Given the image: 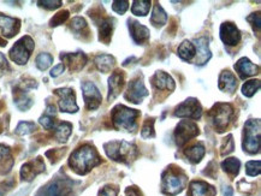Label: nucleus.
Wrapping results in <instances>:
<instances>
[{"label": "nucleus", "instance_id": "nucleus-37", "mask_svg": "<svg viewBox=\"0 0 261 196\" xmlns=\"http://www.w3.org/2000/svg\"><path fill=\"white\" fill-rule=\"evenodd\" d=\"M141 136L143 138H150V137H154L155 132H154V119L153 118H148L146 122H144L143 128H142L141 131Z\"/></svg>", "mask_w": 261, "mask_h": 196}, {"label": "nucleus", "instance_id": "nucleus-46", "mask_svg": "<svg viewBox=\"0 0 261 196\" xmlns=\"http://www.w3.org/2000/svg\"><path fill=\"white\" fill-rule=\"evenodd\" d=\"M128 8H129V2H113V5H112L113 11L120 13V15H123V13L127 12Z\"/></svg>", "mask_w": 261, "mask_h": 196}, {"label": "nucleus", "instance_id": "nucleus-45", "mask_svg": "<svg viewBox=\"0 0 261 196\" xmlns=\"http://www.w3.org/2000/svg\"><path fill=\"white\" fill-rule=\"evenodd\" d=\"M40 124L44 127L45 129H47V130H52L54 127V121H53V116H48V115H44L42 117L40 118Z\"/></svg>", "mask_w": 261, "mask_h": 196}, {"label": "nucleus", "instance_id": "nucleus-8", "mask_svg": "<svg viewBox=\"0 0 261 196\" xmlns=\"http://www.w3.org/2000/svg\"><path fill=\"white\" fill-rule=\"evenodd\" d=\"M199 134V128H197L195 123L189 121H182L178 123L176 130H175V141H176L178 147H182L188 141H190L191 138L196 137Z\"/></svg>", "mask_w": 261, "mask_h": 196}, {"label": "nucleus", "instance_id": "nucleus-1", "mask_svg": "<svg viewBox=\"0 0 261 196\" xmlns=\"http://www.w3.org/2000/svg\"><path fill=\"white\" fill-rule=\"evenodd\" d=\"M101 158L97 149L89 145H83L72 153L69 159V165L78 175L88 174L95 166L100 165Z\"/></svg>", "mask_w": 261, "mask_h": 196}, {"label": "nucleus", "instance_id": "nucleus-35", "mask_svg": "<svg viewBox=\"0 0 261 196\" xmlns=\"http://www.w3.org/2000/svg\"><path fill=\"white\" fill-rule=\"evenodd\" d=\"M260 89V81L259 79H252L248 81L242 86V93L247 98H252L255 93Z\"/></svg>", "mask_w": 261, "mask_h": 196}, {"label": "nucleus", "instance_id": "nucleus-51", "mask_svg": "<svg viewBox=\"0 0 261 196\" xmlns=\"http://www.w3.org/2000/svg\"><path fill=\"white\" fill-rule=\"evenodd\" d=\"M224 196H234V189L231 187H226L224 189Z\"/></svg>", "mask_w": 261, "mask_h": 196}, {"label": "nucleus", "instance_id": "nucleus-12", "mask_svg": "<svg viewBox=\"0 0 261 196\" xmlns=\"http://www.w3.org/2000/svg\"><path fill=\"white\" fill-rule=\"evenodd\" d=\"M82 91H83V98L85 102V107L89 111H94L101 105V94L97 88V86L92 82L82 83Z\"/></svg>", "mask_w": 261, "mask_h": 196}, {"label": "nucleus", "instance_id": "nucleus-6", "mask_svg": "<svg viewBox=\"0 0 261 196\" xmlns=\"http://www.w3.org/2000/svg\"><path fill=\"white\" fill-rule=\"evenodd\" d=\"M187 184V176L178 169H168L163 175V191L166 195L180 194Z\"/></svg>", "mask_w": 261, "mask_h": 196}, {"label": "nucleus", "instance_id": "nucleus-39", "mask_svg": "<svg viewBox=\"0 0 261 196\" xmlns=\"http://www.w3.org/2000/svg\"><path fill=\"white\" fill-rule=\"evenodd\" d=\"M68 18H69V11H67V10H63V11L55 13L53 18H52L51 22H49V25L51 26L61 25L64 22H67Z\"/></svg>", "mask_w": 261, "mask_h": 196}, {"label": "nucleus", "instance_id": "nucleus-47", "mask_svg": "<svg viewBox=\"0 0 261 196\" xmlns=\"http://www.w3.org/2000/svg\"><path fill=\"white\" fill-rule=\"evenodd\" d=\"M9 71H10L9 63H8V61H6V58L4 57V54H2V53H0V77Z\"/></svg>", "mask_w": 261, "mask_h": 196}, {"label": "nucleus", "instance_id": "nucleus-11", "mask_svg": "<svg viewBox=\"0 0 261 196\" xmlns=\"http://www.w3.org/2000/svg\"><path fill=\"white\" fill-rule=\"evenodd\" d=\"M148 94L150 93L144 87L142 76H137V77H135L133 81L129 83L128 91L125 93V99L128 101L133 102V104H140Z\"/></svg>", "mask_w": 261, "mask_h": 196}, {"label": "nucleus", "instance_id": "nucleus-5", "mask_svg": "<svg viewBox=\"0 0 261 196\" xmlns=\"http://www.w3.org/2000/svg\"><path fill=\"white\" fill-rule=\"evenodd\" d=\"M234 117V107L230 104H221L217 102L216 105L211 108L210 118L216 131L224 132L229 127L231 119Z\"/></svg>", "mask_w": 261, "mask_h": 196}, {"label": "nucleus", "instance_id": "nucleus-9", "mask_svg": "<svg viewBox=\"0 0 261 196\" xmlns=\"http://www.w3.org/2000/svg\"><path fill=\"white\" fill-rule=\"evenodd\" d=\"M201 115H202V107H201L199 100L194 98L187 99L186 101L178 105L176 111H175V116L181 118L200 119Z\"/></svg>", "mask_w": 261, "mask_h": 196}, {"label": "nucleus", "instance_id": "nucleus-40", "mask_svg": "<svg viewBox=\"0 0 261 196\" xmlns=\"http://www.w3.org/2000/svg\"><path fill=\"white\" fill-rule=\"evenodd\" d=\"M221 155H227L234 152V137L233 135H227L225 138L223 139V145H221Z\"/></svg>", "mask_w": 261, "mask_h": 196}, {"label": "nucleus", "instance_id": "nucleus-32", "mask_svg": "<svg viewBox=\"0 0 261 196\" xmlns=\"http://www.w3.org/2000/svg\"><path fill=\"white\" fill-rule=\"evenodd\" d=\"M178 55L183 59V61L189 62L195 57V46L191 44L190 41H183L181 44L180 47H178Z\"/></svg>", "mask_w": 261, "mask_h": 196}, {"label": "nucleus", "instance_id": "nucleus-10", "mask_svg": "<svg viewBox=\"0 0 261 196\" xmlns=\"http://www.w3.org/2000/svg\"><path fill=\"white\" fill-rule=\"evenodd\" d=\"M55 95L59 98V108L62 112L75 114L78 111V106L76 104V96L74 89L71 88H59L54 91Z\"/></svg>", "mask_w": 261, "mask_h": 196}, {"label": "nucleus", "instance_id": "nucleus-42", "mask_svg": "<svg viewBox=\"0 0 261 196\" xmlns=\"http://www.w3.org/2000/svg\"><path fill=\"white\" fill-rule=\"evenodd\" d=\"M261 171V162L257 161H248L246 164V172L248 176H257Z\"/></svg>", "mask_w": 261, "mask_h": 196}, {"label": "nucleus", "instance_id": "nucleus-34", "mask_svg": "<svg viewBox=\"0 0 261 196\" xmlns=\"http://www.w3.org/2000/svg\"><path fill=\"white\" fill-rule=\"evenodd\" d=\"M0 159L3 160L2 169H5L4 174H8L12 164H14V160H12L11 155H10V148L8 146L0 145Z\"/></svg>", "mask_w": 261, "mask_h": 196}, {"label": "nucleus", "instance_id": "nucleus-33", "mask_svg": "<svg viewBox=\"0 0 261 196\" xmlns=\"http://www.w3.org/2000/svg\"><path fill=\"white\" fill-rule=\"evenodd\" d=\"M151 4L152 2H146V0H135L131 6V12L135 16H146L150 12Z\"/></svg>", "mask_w": 261, "mask_h": 196}, {"label": "nucleus", "instance_id": "nucleus-21", "mask_svg": "<svg viewBox=\"0 0 261 196\" xmlns=\"http://www.w3.org/2000/svg\"><path fill=\"white\" fill-rule=\"evenodd\" d=\"M235 70H236V72L239 74L241 79H246L248 77H250V76L259 74V66L253 64V63L246 57L241 58L240 61L235 64Z\"/></svg>", "mask_w": 261, "mask_h": 196}, {"label": "nucleus", "instance_id": "nucleus-43", "mask_svg": "<svg viewBox=\"0 0 261 196\" xmlns=\"http://www.w3.org/2000/svg\"><path fill=\"white\" fill-rule=\"evenodd\" d=\"M260 18H261L260 12L252 13V15L248 16V17H247V21L249 22L250 24H252L253 29H254V31H256V33L260 32V23H261L260 22Z\"/></svg>", "mask_w": 261, "mask_h": 196}, {"label": "nucleus", "instance_id": "nucleus-27", "mask_svg": "<svg viewBox=\"0 0 261 196\" xmlns=\"http://www.w3.org/2000/svg\"><path fill=\"white\" fill-rule=\"evenodd\" d=\"M94 62H95V65H97L99 71L104 72V74L110 72L111 69L113 68V65L115 64L114 58L112 57V55H108V54L98 55V57L95 58Z\"/></svg>", "mask_w": 261, "mask_h": 196}, {"label": "nucleus", "instance_id": "nucleus-53", "mask_svg": "<svg viewBox=\"0 0 261 196\" xmlns=\"http://www.w3.org/2000/svg\"><path fill=\"white\" fill-rule=\"evenodd\" d=\"M2 132H3V124L0 123V134H2Z\"/></svg>", "mask_w": 261, "mask_h": 196}, {"label": "nucleus", "instance_id": "nucleus-41", "mask_svg": "<svg viewBox=\"0 0 261 196\" xmlns=\"http://www.w3.org/2000/svg\"><path fill=\"white\" fill-rule=\"evenodd\" d=\"M70 28L76 33H81L84 29H87V22L82 17H75L70 22Z\"/></svg>", "mask_w": 261, "mask_h": 196}, {"label": "nucleus", "instance_id": "nucleus-25", "mask_svg": "<svg viewBox=\"0 0 261 196\" xmlns=\"http://www.w3.org/2000/svg\"><path fill=\"white\" fill-rule=\"evenodd\" d=\"M195 44H196V48H197L196 64L197 65L206 64V63L211 59V57H212L210 47H208V40L206 38H199L195 40Z\"/></svg>", "mask_w": 261, "mask_h": 196}, {"label": "nucleus", "instance_id": "nucleus-2", "mask_svg": "<svg viewBox=\"0 0 261 196\" xmlns=\"http://www.w3.org/2000/svg\"><path fill=\"white\" fill-rule=\"evenodd\" d=\"M107 157L112 160L130 164L137 158L138 151L137 147L127 141H112L107 142L104 146Z\"/></svg>", "mask_w": 261, "mask_h": 196}, {"label": "nucleus", "instance_id": "nucleus-15", "mask_svg": "<svg viewBox=\"0 0 261 196\" xmlns=\"http://www.w3.org/2000/svg\"><path fill=\"white\" fill-rule=\"evenodd\" d=\"M45 171V162L41 158H36L34 160L28 161L21 169V177L24 181H32L36 176Z\"/></svg>", "mask_w": 261, "mask_h": 196}, {"label": "nucleus", "instance_id": "nucleus-16", "mask_svg": "<svg viewBox=\"0 0 261 196\" xmlns=\"http://www.w3.org/2000/svg\"><path fill=\"white\" fill-rule=\"evenodd\" d=\"M99 25V39L104 42L105 45H108L112 38V32H113V18L102 17L101 15L98 16V18L94 19Z\"/></svg>", "mask_w": 261, "mask_h": 196}, {"label": "nucleus", "instance_id": "nucleus-19", "mask_svg": "<svg viewBox=\"0 0 261 196\" xmlns=\"http://www.w3.org/2000/svg\"><path fill=\"white\" fill-rule=\"evenodd\" d=\"M124 87V74L120 70H115L108 79V101L117 98Z\"/></svg>", "mask_w": 261, "mask_h": 196}, {"label": "nucleus", "instance_id": "nucleus-48", "mask_svg": "<svg viewBox=\"0 0 261 196\" xmlns=\"http://www.w3.org/2000/svg\"><path fill=\"white\" fill-rule=\"evenodd\" d=\"M99 196H117V189L107 185V187L101 189Z\"/></svg>", "mask_w": 261, "mask_h": 196}, {"label": "nucleus", "instance_id": "nucleus-20", "mask_svg": "<svg viewBox=\"0 0 261 196\" xmlns=\"http://www.w3.org/2000/svg\"><path fill=\"white\" fill-rule=\"evenodd\" d=\"M40 196H71V187L67 181H54L41 191Z\"/></svg>", "mask_w": 261, "mask_h": 196}, {"label": "nucleus", "instance_id": "nucleus-50", "mask_svg": "<svg viewBox=\"0 0 261 196\" xmlns=\"http://www.w3.org/2000/svg\"><path fill=\"white\" fill-rule=\"evenodd\" d=\"M125 194H127V196H142L141 191L138 190L136 187L127 188V190H125Z\"/></svg>", "mask_w": 261, "mask_h": 196}, {"label": "nucleus", "instance_id": "nucleus-30", "mask_svg": "<svg viewBox=\"0 0 261 196\" xmlns=\"http://www.w3.org/2000/svg\"><path fill=\"white\" fill-rule=\"evenodd\" d=\"M205 152L206 151H205L204 145L197 144V145L191 146V147H189V148H187L186 151H184V154L189 158V160L191 162H199V161H201V159L204 158Z\"/></svg>", "mask_w": 261, "mask_h": 196}, {"label": "nucleus", "instance_id": "nucleus-18", "mask_svg": "<svg viewBox=\"0 0 261 196\" xmlns=\"http://www.w3.org/2000/svg\"><path fill=\"white\" fill-rule=\"evenodd\" d=\"M129 31H130L131 38L136 44L143 45L146 44L150 39V29L147 26L142 25L141 23L137 21H134V19H129Z\"/></svg>", "mask_w": 261, "mask_h": 196}, {"label": "nucleus", "instance_id": "nucleus-3", "mask_svg": "<svg viewBox=\"0 0 261 196\" xmlns=\"http://www.w3.org/2000/svg\"><path fill=\"white\" fill-rule=\"evenodd\" d=\"M140 116V111H137V109L129 108L124 105H117L112 109L111 119L115 129L135 131L137 127V119Z\"/></svg>", "mask_w": 261, "mask_h": 196}, {"label": "nucleus", "instance_id": "nucleus-44", "mask_svg": "<svg viewBox=\"0 0 261 196\" xmlns=\"http://www.w3.org/2000/svg\"><path fill=\"white\" fill-rule=\"evenodd\" d=\"M39 5L47 10H54L61 8L62 2L61 0H41V2H39Z\"/></svg>", "mask_w": 261, "mask_h": 196}, {"label": "nucleus", "instance_id": "nucleus-22", "mask_svg": "<svg viewBox=\"0 0 261 196\" xmlns=\"http://www.w3.org/2000/svg\"><path fill=\"white\" fill-rule=\"evenodd\" d=\"M152 83L159 91H167L168 93L175 91V87H176L172 77L164 71L155 72L153 77H152Z\"/></svg>", "mask_w": 261, "mask_h": 196}, {"label": "nucleus", "instance_id": "nucleus-4", "mask_svg": "<svg viewBox=\"0 0 261 196\" xmlns=\"http://www.w3.org/2000/svg\"><path fill=\"white\" fill-rule=\"evenodd\" d=\"M243 151L249 154H256L260 152V121L249 119L244 124L243 132Z\"/></svg>", "mask_w": 261, "mask_h": 196}, {"label": "nucleus", "instance_id": "nucleus-36", "mask_svg": "<svg viewBox=\"0 0 261 196\" xmlns=\"http://www.w3.org/2000/svg\"><path fill=\"white\" fill-rule=\"evenodd\" d=\"M52 63H53V57L48 53H41L36 57V66L41 70V71H45L47 70L49 66H51Z\"/></svg>", "mask_w": 261, "mask_h": 196}, {"label": "nucleus", "instance_id": "nucleus-29", "mask_svg": "<svg viewBox=\"0 0 261 196\" xmlns=\"http://www.w3.org/2000/svg\"><path fill=\"white\" fill-rule=\"evenodd\" d=\"M151 23L154 26H163L167 23V15L159 4H157L153 9V13L151 16Z\"/></svg>", "mask_w": 261, "mask_h": 196}, {"label": "nucleus", "instance_id": "nucleus-28", "mask_svg": "<svg viewBox=\"0 0 261 196\" xmlns=\"http://www.w3.org/2000/svg\"><path fill=\"white\" fill-rule=\"evenodd\" d=\"M53 130H54L55 138H57L59 142H67L69 136L71 135L72 125L70 124V123L63 122V123H59L57 127L54 125Z\"/></svg>", "mask_w": 261, "mask_h": 196}, {"label": "nucleus", "instance_id": "nucleus-49", "mask_svg": "<svg viewBox=\"0 0 261 196\" xmlns=\"http://www.w3.org/2000/svg\"><path fill=\"white\" fill-rule=\"evenodd\" d=\"M64 69H65L64 64H58L57 66H54V68L51 70V76H52V77H57V76L63 74Z\"/></svg>", "mask_w": 261, "mask_h": 196}, {"label": "nucleus", "instance_id": "nucleus-31", "mask_svg": "<svg viewBox=\"0 0 261 196\" xmlns=\"http://www.w3.org/2000/svg\"><path fill=\"white\" fill-rule=\"evenodd\" d=\"M240 167H241V162L239 159L236 158H229L221 162V169H223L226 174H229L233 178L239 175Z\"/></svg>", "mask_w": 261, "mask_h": 196}, {"label": "nucleus", "instance_id": "nucleus-26", "mask_svg": "<svg viewBox=\"0 0 261 196\" xmlns=\"http://www.w3.org/2000/svg\"><path fill=\"white\" fill-rule=\"evenodd\" d=\"M15 104L21 111H27L33 106V99L27 94L24 89L16 88L14 91Z\"/></svg>", "mask_w": 261, "mask_h": 196}, {"label": "nucleus", "instance_id": "nucleus-17", "mask_svg": "<svg viewBox=\"0 0 261 196\" xmlns=\"http://www.w3.org/2000/svg\"><path fill=\"white\" fill-rule=\"evenodd\" d=\"M21 29V21L0 13V32L5 38H14Z\"/></svg>", "mask_w": 261, "mask_h": 196}, {"label": "nucleus", "instance_id": "nucleus-14", "mask_svg": "<svg viewBox=\"0 0 261 196\" xmlns=\"http://www.w3.org/2000/svg\"><path fill=\"white\" fill-rule=\"evenodd\" d=\"M61 59L64 63H67L68 68L72 72H77L84 68V65L87 64V55L83 52H77V53H64L61 55Z\"/></svg>", "mask_w": 261, "mask_h": 196}, {"label": "nucleus", "instance_id": "nucleus-7", "mask_svg": "<svg viewBox=\"0 0 261 196\" xmlns=\"http://www.w3.org/2000/svg\"><path fill=\"white\" fill-rule=\"evenodd\" d=\"M34 41L31 36L25 35L14 45V47L10 49V58L18 65L27 64L31 58L32 52L34 51Z\"/></svg>", "mask_w": 261, "mask_h": 196}, {"label": "nucleus", "instance_id": "nucleus-38", "mask_svg": "<svg viewBox=\"0 0 261 196\" xmlns=\"http://www.w3.org/2000/svg\"><path fill=\"white\" fill-rule=\"evenodd\" d=\"M36 129L34 123L31 122H21L16 128V134L17 135H27L31 134Z\"/></svg>", "mask_w": 261, "mask_h": 196}, {"label": "nucleus", "instance_id": "nucleus-13", "mask_svg": "<svg viewBox=\"0 0 261 196\" xmlns=\"http://www.w3.org/2000/svg\"><path fill=\"white\" fill-rule=\"evenodd\" d=\"M220 39L224 44L227 46H236L239 45L241 40L240 31L237 26L231 22L223 23L220 26Z\"/></svg>", "mask_w": 261, "mask_h": 196}, {"label": "nucleus", "instance_id": "nucleus-23", "mask_svg": "<svg viewBox=\"0 0 261 196\" xmlns=\"http://www.w3.org/2000/svg\"><path fill=\"white\" fill-rule=\"evenodd\" d=\"M214 187L204 181H193L189 184V196H216Z\"/></svg>", "mask_w": 261, "mask_h": 196}, {"label": "nucleus", "instance_id": "nucleus-24", "mask_svg": "<svg viewBox=\"0 0 261 196\" xmlns=\"http://www.w3.org/2000/svg\"><path fill=\"white\" fill-rule=\"evenodd\" d=\"M218 86H219L220 91L233 94L237 89V79L233 72H230L229 70H224L219 76V83H218Z\"/></svg>", "mask_w": 261, "mask_h": 196}, {"label": "nucleus", "instance_id": "nucleus-52", "mask_svg": "<svg viewBox=\"0 0 261 196\" xmlns=\"http://www.w3.org/2000/svg\"><path fill=\"white\" fill-rule=\"evenodd\" d=\"M0 46H6V41H4L2 38H0Z\"/></svg>", "mask_w": 261, "mask_h": 196}]
</instances>
